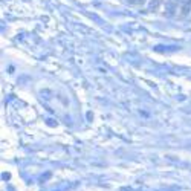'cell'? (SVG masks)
I'll return each instance as SVG.
<instances>
[{"mask_svg": "<svg viewBox=\"0 0 191 191\" xmlns=\"http://www.w3.org/2000/svg\"><path fill=\"white\" fill-rule=\"evenodd\" d=\"M127 2H128V3H135V0H127Z\"/></svg>", "mask_w": 191, "mask_h": 191, "instance_id": "obj_2", "label": "cell"}, {"mask_svg": "<svg viewBox=\"0 0 191 191\" xmlns=\"http://www.w3.org/2000/svg\"><path fill=\"white\" fill-rule=\"evenodd\" d=\"M138 2H139V3H144V2H145V0H138Z\"/></svg>", "mask_w": 191, "mask_h": 191, "instance_id": "obj_3", "label": "cell"}, {"mask_svg": "<svg viewBox=\"0 0 191 191\" xmlns=\"http://www.w3.org/2000/svg\"><path fill=\"white\" fill-rule=\"evenodd\" d=\"M162 3V0H154V2H152V5H150V9L152 11H154V9H157V6Z\"/></svg>", "mask_w": 191, "mask_h": 191, "instance_id": "obj_1", "label": "cell"}]
</instances>
